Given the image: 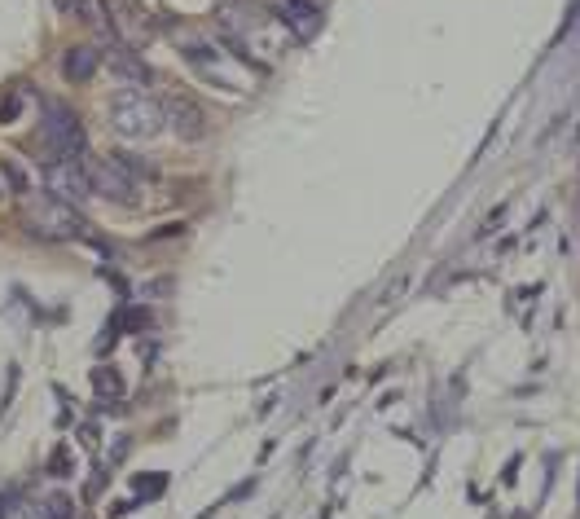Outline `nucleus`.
<instances>
[{
  "label": "nucleus",
  "instance_id": "f03ea898",
  "mask_svg": "<svg viewBox=\"0 0 580 519\" xmlns=\"http://www.w3.org/2000/svg\"><path fill=\"white\" fill-rule=\"evenodd\" d=\"M110 128L128 141H150L167 128V115H163V102L150 97L145 88H124V93L110 97Z\"/></svg>",
  "mask_w": 580,
  "mask_h": 519
},
{
  "label": "nucleus",
  "instance_id": "6e6552de",
  "mask_svg": "<svg viewBox=\"0 0 580 519\" xmlns=\"http://www.w3.org/2000/svg\"><path fill=\"white\" fill-rule=\"evenodd\" d=\"M97 66H102V49H93V44H75V49H66V58H62V75L71 84H88L97 75Z\"/></svg>",
  "mask_w": 580,
  "mask_h": 519
},
{
  "label": "nucleus",
  "instance_id": "7ed1b4c3",
  "mask_svg": "<svg viewBox=\"0 0 580 519\" xmlns=\"http://www.w3.org/2000/svg\"><path fill=\"white\" fill-rule=\"evenodd\" d=\"M88 176H93V194H102L106 203H137V190H141V176L145 168L132 154H119V150H110L102 154V159L88 168Z\"/></svg>",
  "mask_w": 580,
  "mask_h": 519
},
{
  "label": "nucleus",
  "instance_id": "1a4fd4ad",
  "mask_svg": "<svg viewBox=\"0 0 580 519\" xmlns=\"http://www.w3.org/2000/svg\"><path fill=\"white\" fill-rule=\"evenodd\" d=\"M58 5H62V14H71L80 22H93V27H106L102 5H97V0H58Z\"/></svg>",
  "mask_w": 580,
  "mask_h": 519
},
{
  "label": "nucleus",
  "instance_id": "9b49d317",
  "mask_svg": "<svg viewBox=\"0 0 580 519\" xmlns=\"http://www.w3.org/2000/svg\"><path fill=\"white\" fill-rule=\"evenodd\" d=\"M5 176H9V185H14V194H27V172H22L18 163H5Z\"/></svg>",
  "mask_w": 580,
  "mask_h": 519
},
{
  "label": "nucleus",
  "instance_id": "423d86ee",
  "mask_svg": "<svg viewBox=\"0 0 580 519\" xmlns=\"http://www.w3.org/2000/svg\"><path fill=\"white\" fill-rule=\"evenodd\" d=\"M27 225L44 238H75L80 234V216H75L71 203H58V198H44V203L27 207Z\"/></svg>",
  "mask_w": 580,
  "mask_h": 519
},
{
  "label": "nucleus",
  "instance_id": "f8f14e48",
  "mask_svg": "<svg viewBox=\"0 0 580 519\" xmlns=\"http://www.w3.org/2000/svg\"><path fill=\"white\" fill-rule=\"evenodd\" d=\"M5 519H44V515L36 511V506H14V511H9Z\"/></svg>",
  "mask_w": 580,
  "mask_h": 519
},
{
  "label": "nucleus",
  "instance_id": "f257e3e1",
  "mask_svg": "<svg viewBox=\"0 0 580 519\" xmlns=\"http://www.w3.org/2000/svg\"><path fill=\"white\" fill-rule=\"evenodd\" d=\"M181 53H185V62L198 71V80H207L211 88H220V93H251V88H255V71L247 66V58L225 49V44L185 40Z\"/></svg>",
  "mask_w": 580,
  "mask_h": 519
},
{
  "label": "nucleus",
  "instance_id": "0eeeda50",
  "mask_svg": "<svg viewBox=\"0 0 580 519\" xmlns=\"http://www.w3.org/2000/svg\"><path fill=\"white\" fill-rule=\"evenodd\" d=\"M163 115H167V128L181 132L185 141H194V137H203V132H207L203 106H194L185 93H172V97H167V102H163Z\"/></svg>",
  "mask_w": 580,
  "mask_h": 519
},
{
  "label": "nucleus",
  "instance_id": "9d476101",
  "mask_svg": "<svg viewBox=\"0 0 580 519\" xmlns=\"http://www.w3.org/2000/svg\"><path fill=\"white\" fill-rule=\"evenodd\" d=\"M93 383H97V392H106V396H115V392H119V374H110V370H97V374H93Z\"/></svg>",
  "mask_w": 580,
  "mask_h": 519
},
{
  "label": "nucleus",
  "instance_id": "20e7f679",
  "mask_svg": "<svg viewBox=\"0 0 580 519\" xmlns=\"http://www.w3.org/2000/svg\"><path fill=\"white\" fill-rule=\"evenodd\" d=\"M40 137H44V146L53 150V159H80L84 154V124H80V115L62 102H44Z\"/></svg>",
  "mask_w": 580,
  "mask_h": 519
},
{
  "label": "nucleus",
  "instance_id": "39448f33",
  "mask_svg": "<svg viewBox=\"0 0 580 519\" xmlns=\"http://www.w3.org/2000/svg\"><path fill=\"white\" fill-rule=\"evenodd\" d=\"M44 185H49V194L58 203H71V207L93 198V176H88L84 159H49L44 163Z\"/></svg>",
  "mask_w": 580,
  "mask_h": 519
}]
</instances>
